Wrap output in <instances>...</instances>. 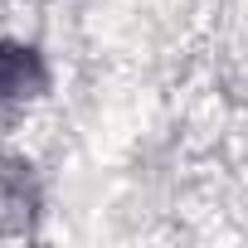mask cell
Wrapping results in <instances>:
<instances>
[{
	"label": "cell",
	"mask_w": 248,
	"mask_h": 248,
	"mask_svg": "<svg viewBox=\"0 0 248 248\" xmlns=\"http://www.w3.org/2000/svg\"><path fill=\"white\" fill-rule=\"evenodd\" d=\"M44 63L30 44H10V39H0V107H10V102H25L34 93H44Z\"/></svg>",
	"instance_id": "2"
},
{
	"label": "cell",
	"mask_w": 248,
	"mask_h": 248,
	"mask_svg": "<svg viewBox=\"0 0 248 248\" xmlns=\"http://www.w3.org/2000/svg\"><path fill=\"white\" fill-rule=\"evenodd\" d=\"M39 209V190L25 161H0V233H20L30 229Z\"/></svg>",
	"instance_id": "1"
}]
</instances>
